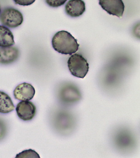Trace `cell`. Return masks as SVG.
Wrapping results in <instances>:
<instances>
[{
  "label": "cell",
  "mask_w": 140,
  "mask_h": 158,
  "mask_svg": "<svg viewBox=\"0 0 140 158\" xmlns=\"http://www.w3.org/2000/svg\"><path fill=\"white\" fill-rule=\"evenodd\" d=\"M52 45L54 49L59 53L70 55L75 53L80 46L77 40L70 33L65 31L55 33L52 38Z\"/></svg>",
  "instance_id": "6da1fadb"
},
{
  "label": "cell",
  "mask_w": 140,
  "mask_h": 158,
  "mask_svg": "<svg viewBox=\"0 0 140 158\" xmlns=\"http://www.w3.org/2000/svg\"><path fill=\"white\" fill-rule=\"evenodd\" d=\"M53 118L54 126L58 133L67 135L73 132L76 126V119L73 113L64 108L56 111Z\"/></svg>",
  "instance_id": "7a4b0ae2"
},
{
  "label": "cell",
  "mask_w": 140,
  "mask_h": 158,
  "mask_svg": "<svg viewBox=\"0 0 140 158\" xmlns=\"http://www.w3.org/2000/svg\"><path fill=\"white\" fill-rule=\"evenodd\" d=\"M112 140L114 146L122 151H128L135 145V138L132 131L125 127H120L113 131Z\"/></svg>",
  "instance_id": "3957f363"
},
{
  "label": "cell",
  "mask_w": 140,
  "mask_h": 158,
  "mask_svg": "<svg viewBox=\"0 0 140 158\" xmlns=\"http://www.w3.org/2000/svg\"><path fill=\"white\" fill-rule=\"evenodd\" d=\"M69 70L72 75L83 78L89 71V64L82 55L74 54L71 55L67 62Z\"/></svg>",
  "instance_id": "277c9868"
},
{
  "label": "cell",
  "mask_w": 140,
  "mask_h": 158,
  "mask_svg": "<svg viewBox=\"0 0 140 158\" xmlns=\"http://www.w3.org/2000/svg\"><path fill=\"white\" fill-rule=\"evenodd\" d=\"M23 16L19 10L12 7L5 8L1 12L0 21L4 26L14 28L19 27L23 22Z\"/></svg>",
  "instance_id": "5b68a950"
},
{
  "label": "cell",
  "mask_w": 140,
  "mask_h": 158,
  "mask_svg": "<svg viewBox=\"0 0 140 158\" xmlns=\"http://www.w3.org/2000/svg\"><path fill=\"white\" fill-rule=\"evenodd\" d=\"M59 96L62 103L68 106L77 103L81 98L78 89L71 84H67L63 86L60 91Z\"/></svg>",
  "instance_id": "8992f818"
},
{
  "label": "cell",
  "mask_w": 140,
  "mask_h": 158,
  "mask_svg": "<svg viewBox=\"0 0 140 158\" xmlns=\"http://www.w3.org/2000/svg\"><path fill=\"white\" fill-rule=\"evenodd\" d=\"M16 110L18 117L24 121L32 120L36 114V106L29 101L19 102L17 105Z\"/></svg>",
  "instance_id": "52a82bcc"
},
{
  "label": "cell",
  "mask_w": 140,
  "mask_h": 158,
  "mask_svg": "<svg viewBox=\"0 0 140 158\" xmlns=\"http://www.w3.org/2000/svg\"><path fill=\"white\" fill-rule=\"evenodd\" d=\"M99 4L109 14L120 18L122 17L125 6L122 0H100Z\"/></svg>",
  "instance_id": "ba28073f"
},
{
  "label": "cell",
  "mask_w": 140,
  "mask_h": 158,
  "mask_svg": "<svg viewBox=\"0 0 140 158\" xmlns=\"http://www.w3.org/2000/svg\"><path fill=\"white\" fill-rule=\"evenodd\" d=\"M35 88L31 84L23 83L18 85L14 91L15 98L20 101H29L35 96Z\"/></svg>",
  "instance_id": "9c48e42d"
},
{
  "label": "cell",
  "mask_w": 140,
  "mask_h": 158,
  "mask_svg": "<svg viewBox=\"0 0 140 158\" xmlns=\"http://www.w3.org/2000/svg\"><path fill=\"white\" fill-rule=\"evenodd\" d=\"M19 56V49L12 47H0V64H9L15 62Z\"/></svg>",
  "instance_id": "30bf717a"
},
{
  "label": "cell",
  "mask_w": 140,
  "mask_h": 158,
  "mask_svg": "<svg viewBox=\"0 0 140 158\" xmlns=\"http://www.w3.org/2000/svg\"><path fill=\"white\" fill-rule=\"evenodd\" d=\"M65 11L71 17H80L85 12V3L82 0L69 1L65 6Z\"/></svg>",
  "instance_id": "8fae6325"
},
{
  "label": "cell",
  "mask_w": 140,
  "mask_h": 158,
  "mask_svg": "<svg viewBox=\"0 0 140 158\" xmlns=\"http://www.w3.org/2000/svg\"><path fill=\"white\" fill-rule=\"evenodd\" d=\"M14 36L8 27L0 25V47H11L14 45Z\"/></svg>",
  "instance_id": "7c38bea8"
},
{
  "label": "cell",
  "mask_w": 140,
  "mask_h": 158,
  "mask_svg": "<svg viewBox=\"0 0 140 158\" xmlns=\"http://www.w3.org/2000/svg\"><path fill=\"white\" fill-rule=\"evenodd\" d=\"M15 106L10 96L0 91V113L6 114L14 110Z\"/></svg>",
  "instance_id": "4fadbf2b"
},
{
  "label": "cell",
  "mask_w": 140,
  "mask_h": 158,
  "mask_svg": "<svg viewBox=\"0 0 140 158\" xmlns=\"http://www.w3.org/2000/svg\"><path fill=\"white\" fill-rule=\"evenodd\" d=\"M15 158H41L38 153L31 149L25 150L16 155Z\"/></svg>",
  "instance_id": "5bb4252c"
},
{
  "label": "cell",
  "mask_w": 140,
  "mask_h": 158,
  "mask_svg": "<svg viewBox=\"0 0 140 158\" xmlns=\"http://www.w3.org/2000/svg\"><path fill=\"white\" fill-rule=\"evenodd\" d=\"M66 1H67L66 0H65V1H61V0H60V1H58V0H57V1H55V0L52 1L51 0V1H46V2L47 4L50 7L57 8L64 5L66 3Z\"/></svg>",
  "instance_id": "9a60e30c"
},
{
  "label": "cell",
  "mask_w": 140,
  "mask_h": 158,
  "mask_svg": "<svg viewBox=\"0 0 140 158\" xmlns=\"http://www.w3.org/2000/svg\"><path fill=\"white\" fill-rule=\"evenodd\" d=\"M7 133V127L3 120L0 119V140L4 138Z\"/></svg>",
  "instance_id": "2e32d148"
},
{
  "label": "cell",
  "mask_w": 140,
  "mask_h": 158,
  "mask_svg": "<svg viewBox=\"0 0 140 158\" xmlns=\"http://www.w3.org/2000/svg\"><path fill=\"white\" fill-rule=\"evenodd\" d=\"M14 2L16 4H19V5L23 6H28L30 5L31 4H33V3L35 2V1H14Z\"/></svg>",
  "instance_id": "e0dca14e"
},
{
  "label": "cell",
  "mask_w": 140,
  "mask_h": 158,
  "mask_svg": "<svg viewBox=\"0 0 140 158\" xmlns=\"http://www.w3.org/2000/svg\"><path fill=\"white\" fill-rule=\"evenodd\" d=\"M1 6H0V14H1Z\"/></svg>",
  "instance_id": "ac0fdd59"
}]
</instances>
